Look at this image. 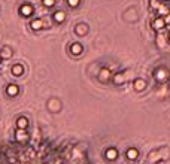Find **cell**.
Returning <instances> with one entry per match:
<instances>
[{"instance_id": "cell-10", "label": "cell", "mask_w": 170, "mask_h": 164, "mask_svg": "<svg viewBox=\"0 0 170 164\" xmlns=\"http://www.w3.org/2000/svg\"><path fill=\"white\" fill-rule=\"evenodd\" d=\"M139 157V151L137 149H134V148H130L127 151V158L128 160H136Z\"/></svg>"}, {"instance_id": "cell-23", "label": "cell", "mask_w": 170, "mask_h": 164, "mask_svg": "<svg viewBox=\"0 0 170 164\" xmlns=\"http://www.w3.org/2000/svg\"><path fill=\"white\" fill-rule=\"evenodd\" d=\"M169 39H170V32H169Z\"/></svg>"}, {"instance_id": "cell-9", "label": "cell", "mask_w": 170, "mask_h": 164, "mask_svg": "<svg viewBox=\"0 0 170 164\" xmlns=\"http://www.w3.org/2000/svg\"><path fill=\"white\" fill-rule=\"evenodd\" d=\"M54 20H55L57 23H63V21L66 20V14H64L63 11H57V12L54 14Z\"/></svg>"}, {"instance_id": "cell-18", "label": "cell", "mask_w": 170, "mask_h": 164, "mask_svg": "<svg viewBox=\"0 0 170 164\" xmlns=\"http://www.w3.org/2000/svg\"><path fill=\"white\" fill-rule=\"evenodd\" d=\"M49 108L58 111V109H60V103H58V100H51V102H49Z\"/></svg>"}, {"instance_id": "cell-19", "label": "cell", "mask_w": 170, "mask_h": 164, "mask_svg": "<svg viewBox=\"0 0 170 164\" xmlns=\"http://www.w3.org/2000/svg\"><path fill=\"white\" fill-rule=\"evenodd\" d=\"M79 2H81V0H67L69 6H72V8H76V6L79 5Z\"/></svg>"}, {"instance_id": "cell-5", "label": "cell", "mask_w": 170, "mask_h": 164, "mask_svg": "<svg viewBox=\"0 0 170 164\" xmlns=\"http://www.w3.org/2000/svg\"><path fill=\"white\" fill-rule=\"evenodd\" d=\"M109 76H111V72H109V69H102L100 70V73H99V79L102 82H106L109 79Z\"/></svg>"}, {"instance_id": "cell-11", "label": "cell", "mask_w": 170, "mask_h": 164, "mask_svg": "<svg viewBox=\"0 0 170 164\" xmlns=\"http://www.w3.org/2000/svg\"><path fill=\"white\" fill-rule=\"evenodd\" d=\"M145 87H146V84H145V81H143V79H136V81H134V90H137V91H142Z\"/></svg>"}, {"instance_id": "cell-7", "label": "cell", "mask_w": 170, "mask_h": 164, "mask_svg": "<svg viewBox=\"0 0 170 164\" xmlns=\"http://www.w3.org/2000/svg\"><path fill=\"white\" fill-rule=\"evenodd\" d=\"M23 72H24V67H23L21 64H15V66L12 67V75H14V76H21Z\"/></svg>"}, {"instance_id": "cell-1", "label": "cell", "mask_w": 170, "mask_h": 164, "mask_svg": "<svg viewBox=\"0 0 170 164\" xmlns=\"http://www.w3.org/2000/svg\"><path fill=\"white\" fill-rule=\"evenodd\" d=\"M167 78H169V75H167V72L164 69H157L155 70V79L158 82H164Z\"/></svg>"}, {"instance_id": "cell-15", "label": "cell", "mask_w": 170, "mask_h": 164, "mask_svg": "<svg viewBox=\"0 0 170 164\" xmlns=\"http://www.w3.org/2000/svg\"><path fill=\"white\" fill-rule=\"evenodd\" d=\"M124 81H126V75H124V73H117V75H114V82H115V84H123Z\"/></svg>"}, {"instance_id": "cell-20", "label": "cell", "mask_w": 170, "mask_h": 164, "mask_svg": "<svg viewBox=\"0 0 170 164\" xmlns=\"http://www.w3.org/2000/svg\"><path fill=\"white\" fill-rule=\"evenodd\" d=\"M42 2H43V5H45V6H48V8L55 5V0H42Z\"/></svg>"}, {"instance_id": "cell-2", "label": "cell", "mask_w": 170, "mask_h": 164, "mask_svg": "<svg viewBox=\"0 0 170 164\" xmlns=\"http://www.w3.org/2000/svg\"><path fill=\"white\" fill-rule=\"evenodd\" d=\"M70 51H72L73 55H81V54H82V45H81L79 42H75V43L70 46Z\"/></svg>"}, {"instance_id": "cell-3", "label": "cell", "mask_w": 170, "mask_h": 164, "mask_svg": "<svg viewBox=\"0 0 170 164\" xmlns=\"http://www.w3.org/2000/svg\"><path fill=\"white\" fill-rule=\"evenodd\" d=\"M106 158L111 160V161L117 160V158H118V151H117L115 148H109V149L106 151Z\"/></svg>"}, {"instance_id": "cell-13", "label": "cell", "mask_w": 170, "mask_h": 164, "mask_svg": "<svg viewBox=\"0 0 170 164\" xmlns=\"http://www.w3.org/2000/svg\"><path fill=\"white\" fill-rule=\"evenodd\" d=\"M75 32H76V35H85V33L88 32V27H87L85 24H79V26H76Z\"/></svg>"}, {"instance_id": "cell-4", "label": "cell", "mask_w": 170, "mask_h": 164, "mask_svg": "<svg viewBox=\"0 0 170 164\" xmlns=\"http://www.w3.org/2000/svg\"><path fill=\"white\" fill-rule=\"evenodd\" d=\"M20 12L23 14V17H30L33 14V8L30 5H23L21 9H20Z\"/></svg>"}, {"instance_id": "cell-16", "label": "cell", "mask_w": 170, "mask_h": 164, "mask_svg": "<svg viewBox=\"0 0 170 164\" xmlns=\"http://www.w3.org/2000/svg\"><path fill=\"white\" fill-rule=\"evenodd\" d=\"M24 139H27V133H26V130H17V140H24Z\"/></svg>"}, {"instance_id": "cell-21", "label": "cell", "mask_w": 170, "mask_h": 164, "mask_svg": "<svg viewBox=\"0 0 170 164\" xmlns=\"http://www.w3.org/2000/svg\"><path fill=\"white\" fill-rule=\"evenodd\" d=\"M158 11H160V14H164V15H169V9H167L166 6H161V8H160Z\"/></svg>"}, {"instance_id": "cell-8", "label": "cell", "mask_w": 170, "mask_h": 164, "mask_svg": "<svg viewBox=\"0 0 170 164\" xmlns=\"http://www.w3.org/2000/svg\"><path fill=\"white\" fill-rule=\"evenodd\" d=\"M29 125V121H27V118H24V117H21V118H18V121H17V127L20 128V130H26V127Z\"/></svg>"}, {"instance_id": "cell-12", "label": "cell", "mask_w": 170, "mask_h": 164, "mask_svg": "<svg viewBox=\"0 0 170 164\" xmlns=\"http://www.w3.org/2000/svg\"><path fill=\"white\" fill-rule=\"evenodd\" d=\"M6 91H8V94H9V96H12V97H14V96H17V94H18V87H17V85H14V84H11V85L8 87V90H6Z\"/></svg>"}, {"instance_id": "cell-17", "label": "cell", "mask_w": 170, "mask_h": 164, "mask_svg": "<svg viewBox=\"0 0 170 164\" xmlns=\"http://www.w3.org/2000/svg\"><path fill=\"white\" fill-rule=\"evenodd\" d=\"M11 55H12V51H11L9 48H3V49H2V57H3V58H9Z\"/></svg>"}, {"instance_id": "cell-6", "label": "cell", "mask_w": 170, "mask_h": 164, "mask_svg": "<svg viewBox=\"0 0 170 164\" xmlns=\"http://www.w3.org/2000/svg\"><path fill=\"white\" fill-rule=\"evenodd\" d=\"M164 20L163 18H157L154 23H152V27L155 29V30H161V29H164Z\"/></svg>"}, {"instance_id": "cell-22", "label": "cell", "mask_w": 170, "mask_h": 164, "mask_svg": "<svg viewBox=\"0 0 170 164\" xmlns=\"http://www.w3.org/2000/svg\"><path fill=\"white\" fill-rule=\"evenodd\" d=\"M164 24H170V14L169 15H166V18H164Z\"/></svg>"}, {"instance_id": "cell-14", "label": "cell", "mask_w": 170, "mask_h": 164, "mask_svg": "<svg viewBox=\"0 0 170 164\" xmlns=\"http://www.w3.org/2000/svg\"><path fill=\"white\" fill-rule=\"evenodd\" d=\"M30 27H32L33 30H41V29L43 27V23L41 21V20H35V21H32Z\"/></svg>"}]
</instances>
